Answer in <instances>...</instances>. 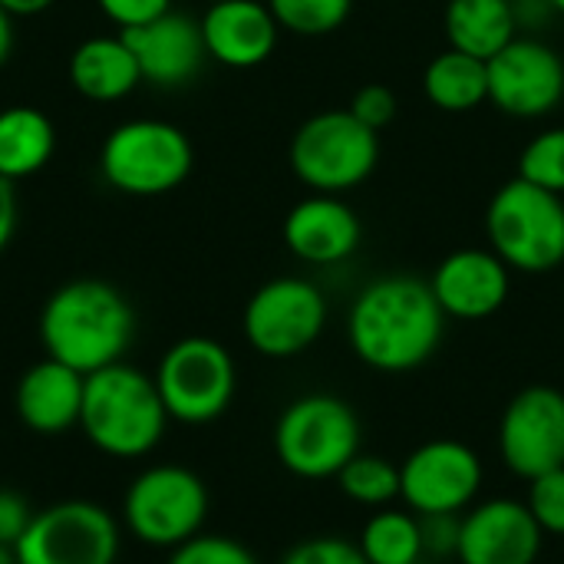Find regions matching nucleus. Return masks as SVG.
Listing matches in <instances>:
<instances>
[{"label": "nucleus", "instance_id": "20", "mask_svg": "<svg viewBox=\"0 0 564 564\" xmlns=\"http://www.w3.org/2000/svg\"><path fill=\"white\" fill-rule=\"evenodd\" d=\"M83 390H86V377L79 370L46 357L20 377L13 406L26 430L40 436H59L79 426Z\"/></svg>", "mask_w": 564, "mask_h": 564}, {"label": "nucleus", "instance_id": "33", "mask_svg": "<svg viewBox=\"0 0 564 564\" xmlns=\"http://www.w3.org/2000/svg\"><path fill=\"white\" fill-rule=\"evenodd\" d=\"M347 109H350L364 126H370L373 132H380V129L390 126L393 116H397V96H393V89H387V86H380V83H367V86H360V89L354 93V99H350Z\"/></svg>", "mask_w": 564, "mask_h": 564}, {"label": "nucleus", "instance_id": "41", "mask_svg": "<svg viewBox=\"0 0 564 564\" xmlns=\"http://www.w3.org/2000/svg\"><path fill=\"white\" fill-rule=\"evenodd\" d=\"M413 564H430V558H420V562H413Z\"/></svg>", "mask_w": 564, "mask_h": 564}, {"label": "nucleus", "instance_id": "4", "mask_svg": "<svg viewBox=\"0 0 564 564\" xmlns=\"http://www.w3.org/2000/svg\"><path fill=\"white\" fill-rule=\"evenodd\" d=\"M486 235L512 271H555L564 264V198L516 175L492 195Z\"/></svg>", "mask_w": 564, "mask_h": 564}, {"label": "nucleus", "instance_id": "27", "mask_svg": "<svg viewBox=\"0 0 564 564\" xmlns=\"http://www.w3.org/2000/svg\"><path fill=\"white\" fill-rule=\"evenodd\" d=\"M281 30L297 36H327L340 30L354 10V0H268Z\"/></svg>", "mask_w": 564, "mask_h": 564}, {"label": "nucleus", "instance_id": "35", "mask_svg": "<svg viewBox=\"0 0 564 564\" xmlns=\"http://www.w3.org/2000/svg\"><path fill=\"white\" fill-rule=\"evenodd\" d=\"M33 519V509L13 489H0V545H17Z\"/></svg>", "mask_w": 564, "mask_h": 564}, {"label": "nucleus", "instance_id": "24", "mask_svg": "<svg viewBox=\"0 0 564 564\" xmlns=\"http://www.w3.org/2000/svg\"><path fill=\"white\" fill-rule=\"evenodd\" d=\"M423 93L443 112H473L489 99V69L486 59L446 50L430 59L423 69Z\"/></svg>", "mask_w": 564, "mask_h": 564}, {"label": "nucleus", "instance_id": "10", "mask_svg": "<svg viewBox=\"0 0 564 564\" xmlns=\"http://www.w3.org/2000/svg\"><path fill=\"white\" fill-rule=\"evenodd\" d=\"M327 324V297L307 278H274L261 284L241 317L248 344L271 360H288L317 344Z\"/></svg>", "mask_w": 564, "mask_h": 564}, {"label": "nucleus", "instance_id": "21", "mask_svg": "<svg viewBox=\"0 0 564 564\" xmlns=\"http://www.w3.org/2000/svg\"><path fill=\"white\" fill-rule=\"evenodd\" d=\"M69 83L89 102H116L129 96L142 76L132 50L119 36H89L69 56Z\"/></svg>", "mask_w": 564, "mask_h": 564}, {"label": "nucleus", "instance_id": "9", "mask_svg": "<svg viewBox=\"0 0 564 564\" xmlns=\"http://www.w3.org/2000/svg\"><path fill=\"white\" fill-rule=\"evenodd\" d=\"M152 380L169 420L188 426L218 420L231 406L238 387L231 354L212 337H182L172 344Z\"/></svg>", "mask_w": 564, "mask_h": 564}, {"label": "nucleus", "instance_id": "23", "mask_svg": "<svg viewBox=\"0 0 564 564\" xmlns=\"http://www.w3.org/2000/svg\"><path fill=\"white\" fill-rule=\"evenodd\" d=\"M56 152V126L36 106L0 109V175L10 182L36 175Z\"/></svg>", "mask_w": 564, "mask_h": 564}, {"label": "nucleus", "instance_id": "30", "mask_svg": "<svg viewBox=\"0 0 564 564\" xmlns=\"http://www.w3.org/2000/svg\"><path fill=\"white\" fill-rule=\"evenodd\" d=\"M525 506L545 535H564V466L529 482Z\"/></svg>", "mask_w": 564, "mask_h": 564}, {"label": "nucleus", "instance_id": "8", "mask_svg": "<svg viewBox=\"0 0 564 564\" xmlns=\"http://www.w3.org/2000/svg\"><path fill=\"white\" fill-rule=\"evenodd\" d=\"M208 489L185 466H149L132 479L122 499L129 532L149 549H178L202 535Z\"/></svg>", "mask_w": 564, "mask_h": 564}, {"label": "nucleus", "instance_id": "7", "mask_svg": "<svg viewBox=\"0 0 564 564\" xmlns=\"http://www.w3.org/2000/svg\"><path fill=\"white\" fill-rule=\"evenodd\" d=\"M291 172L324 195H344L364 185L380 162V132L350 109H327L301 122L291 139Z\"/></svg>", "mask_w": 564, "mask_h": 564}, {"label": "nucleus", "instance_id": "25", "mask_svg": "<svg viewBox=\"0 0 564 564\" xmlns=\"http://www.w3.org/2000/svg\"><path fill=\"white\" fill-rule=\"evenodd\" d=\"M357 545L370 564H413L426 558L420 516L403 509H377L367 519Z\"/></svg>", "mask_w": 564, "mask_h": 564}, {"label": "nucleus", "instance_id": "37", "mask_svg": "<svg viewBox=\"0 0 564 564\" xmlns=\"http://www.w3.org/2000/svg\"><path fill=\"white\" fill-rule=\"evenodd\" d=\"M56 0H0V7L10 13V17H36L43 10H50Z\"/></svg>", "mask_w": 564, "mask_h": 564}, {"label": "nucleus", "instance_id": "36", "mask_svg": "<svg viewBox=\"0 0 564 564\" xmlns=\"http://www.w3.org/2000/svg\"><path fill=\"white\" fill-rule=\"evenodd\" d=\"M17 231V188L10 178L0 175V251L10 245Z\"/></svg>", "mask_w": 564, "mask_h": 564}, {"label": "nucleus", "instance_id": "39", "mask_svg": "<svg viewBox=\"0 0 564 564\" xmlns=\"http://www.w3.org/2000/svg\"><path fill=\"white\" fill-rule=\"evenodd\" d=\"M0 564H17V555L10 545H0Z\"/></svg>", "mask_w": 564, "mask_h": 564}, {"label": "nucleus", "instance_id": "28", "mask_svg": "<svg viewBox=\"0 0 564 564\" xmlns=\"http://www.w3.org/2000/svg\"><path fill=\"white\" fill-rule=\"evenodd\" d=\"M519 178L564 195V126L539 132L519 155Z\"/></svg>", "mask_w": 564, "mask_h": 564}, {"label": "nucleus", "instance_id": "42", "mask_svg": "<svg viewBox=\"0 0 564 564\" xmlns=\"http://www.w3.org/2000/svg\"><path fill=\"white\" fill-rule=\"evenodd\" d=\"M208 3H215V0H208Z\"/></svg>", "mask_w": 564, "mask_h": 564}, {"label": "nucleus", "instance_id": "26", "mask_svg": "<svg viewBox=\"0 0 564 564\" xmlns=\"http://www.w3.org/2000/svg\"><path fill=\"white\" fill-rule=\"evenodd\" d=\"M340 492L367 509H387L393 499H400V466L383 459V456H370V453H357L337 476Z\"/></svg>", "mask_w": 564, "mask_h": 564}, {"label": "nucleus", "instance_id": "34", "mask_svg": "<svg viewBox=\"0 0 564 564\" xmlns=\"http://www.w3.org/2000/svg\"><path fill=\"white\" fill-rule=\"evenodd\" d=\"M96 7L119 26V30H129V26H142L162 13L172 10V0H96Z\"/></svg>", "mask_w": 564, "mask_h": 564}, {"label": "nucleus", "instance_id": "18", "mask_svg": "<svg viewBox=\"0 0 564 564\" xmlns=\"http://www.w3.org/2000/svg\"><path fill=\"white\" fill-rule=\"evenodd\" d=\"M360 238L364 225L340 195L314 192L284 218V245L307 264H340L360 248Z\"/></svg>", "mask_w": 564, "mask_h": 564}, {"label": "nucleus", "instance_id": "32", "mask_svg": "<svg viewBox=\"0 0 564 564\" xmlns=\"http://www.w3.org/2000/svg\"><path fill=\"white\" fill-rule=\"evenodd\" d=\"M459 529H463V512H436V516H420L423 555H426L430 562H440V558H456V552H459Z\"/></svg>", "mask_w": 564, "mask_h": 564}, {"label": "nucleus", "instance_id": "1", "mask_svg": "<svg viewBox=\"0 0 564 564\" xmlns=\"http://www.w3.org/2000/svg\"><path fill=\"white\" fill-rule=\"evenodd\" d=\"M446 314L430 281L387 274L370 281L347 314L354 354L380 373H410L423 367L443 340Z\"/></svg>", "mask_w": 564, "mask_h": 564}, {"label": "nucleus", "instance_id": "5", "mask_svg": "<svg viewBox=\"0 0 564 564\" xmlns=\"http://www.w3.org/2000/svg\"><path fill=\"white\" fill-rule=\"evenodd\" d=\"M274 453L278 463L297 479H337L340 469L360 453V420L340 397H297L274 423Z\"/></svg>", "mask_w": 564, "mask_h": 564}, {"label": "nucleus", "instance_id": "12", "mask_svg": "<svg viewBox=\"0 0 564 564\" xmlns=\"http://www.w3.org/2000/svg\"><path fill=\"white\" fill-rule=\"evenodd\" d=\"M499 456L509 473L532 482L564 466V393L535 383L519 390L499 420Z\"/></svg>", "mask_w": 564, "mask_h": 564}, {"label": "nucleus", "instance_id": "31", "mask_svg": "<svg viewBox=\"0 0 564 564\" xmlns=\"http://www.w3.org/2000/svg\"><path fill=\"white\" fill-rule=\"evenodd\" d=\"M281 564H370L364 558L360 545H354L350 539L340 535H317V539H304L297 542Z\"/></svg>", "mask_w": 564, "mask_h": 564}, {"label": "nucleus", "instance_id": "22", "mask_svg": "<svg viewBox=\"0 0 564 564\" xmlns=\"http://www.w3.org/2000/svg\"><path fill=\"white\" fill-rule=\"evenodd\" d=\"M449 46L479 59H492L519 36L512 0H449L446 3Z\"/></svg>", "mask_w": 564, "mask_h": 564}, {"label": "nucleus", "instance_id": "14", "mask_svg": "<svg viewBox=\"0 0 564 564\" xmlns=\"http://www.w3.org/2000/svg\"><path fill=\"white\" fill-rule=\"evenodd\" d=\"M489 69V102L516 119H539L564 106V59L542 40L516 36Z\"/></svg>", "mask_w": 564, "mask_h": 564}, {"label": "nucleus", "instance_id": "38", "mask_svg": "<svg viewBox=\"0 0 564 564\" xmlns=\"http://www.w3.org/2000/svg\"><path fill=\"white\" fill-rule=\"evenodd\" d=\"M13 53V17L0 7V66L10 59Z\"/></svg>", "mask_w": 564, "mask_h": 564}, {"label": "nucleus", "instance_id": "40", "mask_svg": "<svg viewBox=\"0 0 564 564\" xmlns=\"http://www.w3.org/2000/svg\"><path fill=\"white\" fill-rule=\"evenodd\" d=\"M555 7V13H564V0H549Z\"/></svg>", "mask_w": 564, "mask_h": 564}, {"label": "nucleus", "instance_id": "13", "mask_svg": "<svg viewBox=\"0 0 564 564\" xmlns=\"http://www.w3.org/2000/svg\"><path fill=\"white\" fill-rule=\"evenodd\" d=\"M482 489V459L459 440H430L400 463V499L416 516L466 512Z\"/></svg>", "mask_w": 564, "mask_h": 564}, {"label": "nucleus", "instance_id": "6", "mask_svg": "<svg viewBox=\"0 0 564 564\" xmlns=\"http://www.w3.org/2000/svg\"><path fill=\"white\" fill-rule=\"evenodd\" d=\"M195 149L188 135L165 119H129L119 122L102 149H99V172L102 178L135 198L169 195L192 175Z\"/></svg>", "mask_w": 564, "mask_h": 564}, {"label": "nucleus", "instance_id": "15", "mask_svg": "<svg viewBox=\"0 0 564 564\" xmlns=\"http://www.w3.org/2000/svg\"><path fill=\"white\" fill-rule=\"evenodd\" d=\"M545 532L525 502L489 499L463 512L459 552L463 564H535Z\"/></svg>", "mask_w": 564, "mask_h": 564}, {"label": "nucleus", "instance_id": "17", "mask_svg": "<svg viewBox=\"0 0 564 564\" xmlns=\"http://www.w3.org/2000/svg\"><path fill=\"white\" fill-rule=\"evenodd\" d=\"M430 288L446 317L486 321L509 301L512 268L492 248H459L436 264Z\"/></svg>", "mask_w": 564, "mask_h": 564}, {"label": "nucleus", "instance_id": "16", "mask_svg": "<svg viewBox=\"0 0 564 564\" xmlns=\"http://www.w3.org/2000/svg\"><path fill=\"white\" fill-rule=\"evenodd\" d=\"M119 33L135 56L142 83H152L159 89H178L192 83L208 59L202 23L188 13L169 10L142 26H129Z\"/></svg>", "mask_w": 564, "mask_h": 564}, {"label": "nucleus", "instance_id": "3", "mask_svg": "<svg viewBox=\"0 0 564 564\" xmlns=\"http://www.w3.org/2000/svg\"><path fill=\"white\" fill-rule=\"evenodd\" d=\"M165 403L155 380L129 364H109L86 373L79 430L86 440L112 459L149 456L165 436Z\"/></svg>", "mask_w": 564, "mask_h": 564}, {"label": "nucleus", "instance_id": "2", "mask_svg": "<svg viewBox=\"0 0 564 564\" xmlns=\"http://www.w3.org/2000/svg\"><path fill=\"white\" fill-rule=\"evenodd\" d=\"M135 337V311L106 281L79 278L56 288L40 311V344L46 357L86 373L119 364Z\"/></svg>", "mask_w": 564, "mask_h": 564}, {"label": "nucleus", "instance_id": "29", "mask_svg": "<svg viewBox=\"0 0 564 564\" xmlns=\"http://www.w3.org/2000/svg\"><path fill=\"white\" fill-rule=\"evenodd\" d=\"M169 564H261L254 552L225 535H195L185 545L172 549Z\"/></svg>", "mask_w": 564, "mask_h": 564}, {"label": "nucleus", "instance_id": "11", "mask_svg": "<svg viewBox=\"0 0 564 564\" xmlns=\"http://www.w3.org/2000/svg\"><path fill=\"white\" fill-rule=\"evenodd\" d=\"M13 555L17 564H116L119 525L96 502H56L33 512Z\"/></svg>", "mask_w": 564, "mask_h": 564}, {"label": "nucleus", "instance_id": "19", "mask_svg": "<svg viewBox=\"0 0 564 564\" xmlns=\"http://www.w3.org/2000/svg\"><path fill=\"white\" fill-rule=\"evenodd\" d=\"M198 23L208 59L231 69L261 66L274 53L281 33L271 7L261 0H215Z\"/></svg>", "mask_w": 564, "mask_h": 564}]
</instances>
